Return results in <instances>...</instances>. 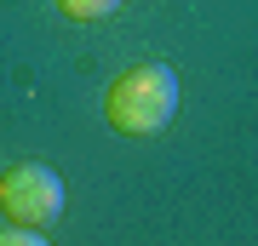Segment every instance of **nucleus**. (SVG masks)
Returning a JSON list of instances; mask_svg holds the SVG:
<instances>
[{"instance_id": "1", "label": "nucleus", "mask_w": 258, "mask_h": 246, "mask_svg": "<svg viewBox=\"0 0 258 246\" xmlns=\"http://www.w3.org/2000/svg\"><path fill=\"white\" fill-rule=\"evenodd\" d=\"M103 115L115 132L126 137H155L166 120L178 115V74L166 63H132L115 74V86L103 92Z\"/></svg>"}, {"instance_id": "4", "label": "nucleus", "mask_w": 258, "mask_h": 246, "mask_svg": "<svg viewBox=\"0 0 258 246\" xmlns=\"http://www.w3.org/2000/svg\"><path fill=\"white\" fill-rule=\"evenodd\" d=\"M6 240H18V246H40L46 235H40V229H29V223H18V229H0V246Z\"/></svg>"}, {"instance_id": "2", "label": "nucleus", "mask_w": 258, "mask_h": 246, "mask_svg": "<svg viewBox=\"0 0 258 246\" xmlns=\"http://www.w3.org/2000/svg\"><path fill=\"white\" fill-rule=\"evenodd\" d=\"M0 212H6L12 223H52L57 212H63V178L52 172V166L40 160H23V166H6L0 172Z\"/></svg>"}, {"instance_id": "3", "label": "nucleus", "mask_w": 258, "mask_h": 246, "mask_svg": "<svg viewBox=\"0 0 258 246\" xmlns=\"http://www.w3.org/2000/svg\"><path fill=\"white\" fill-rule=\"evenodd\" d=\"M120 6V0H57V12L75 23H98V18H109V12Z\"/></svg>"}]
</instances>
